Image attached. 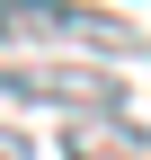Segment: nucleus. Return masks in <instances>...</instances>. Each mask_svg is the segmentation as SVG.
I'll return each mask as SVG.
<instances>
[{"instance_id":"obj_3","label":"nucleus","mask_w":151,"mask_h":160,"mask_svg":"<svg viewBox=\"0 0 151 160\" xmlns=\"http://www.w3.org/2000/svg\"><path fill=\"white\" fill-rule=\"evenodd\" d=\"M62 160H151V125H134V116H71Z\"/></svg>"},{"instance_id":"obj_2","label":"nucleus","mask_w":151,"mask_h":160,"mask_svg":"<svg viewBox=\"0 0 151 160\" xmlns=\"http://www.w3.org/2000/svg\"><path fill=\"white\" fill-rule=\"evenodd\" d=\"M0 45H89L98 62V53H142V36L116 9H80V0H0Z\"/></svg>"},{"instance_id":"obj_4","label":"nucleus","mask_w":151,"mask_h":160,"mask_svg":"<svg viewBox=\"0 0 151 160\" xmlns=\"http://www.w3.org/2000/svg\"><path fill=\"white\" fill-rule=\"evenodd\" d=\"M0 160H36V142H27L18 125H0Z\"/></svg>"},{"instance_id":"obj_1","label":"nucleus","mask_w":151,"mask_h":160,"mask_svg":"<svg viewBox=\"0 0 151 160\" xmlns=\"http://www.w3.org/2000/svg\"><path fill=\"white\" fill-rule=\"evenodd\" d=\"M0 98L9 107H62V116H116L124 80L89 53H36V62H0Z\"/></svg>"}]
</instances>
